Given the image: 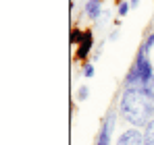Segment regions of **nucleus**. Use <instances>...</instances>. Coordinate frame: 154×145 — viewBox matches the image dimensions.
<instances>
[{
    "label": "nucleus",
    "mask_w": 154,
    "mask_h": 145,
    "mask_svg": "<svg viewBox=\"0 0 154 145\" xmlns=\"http://www.w3.org/2000/svg\"><path fill=\"white\" fill-rule=\"evenodd\" d=\"M92 44H94V37H92V33H90V31H85V33H83V37H81V42L77 44V58H79V60H83V58L90 54Z\"/></svg>",
    "instance_id": "39448f33"
},
{
    "label": "nucleus",
    "mask_w": 154,
    "mask_h": 145,
    "mask_svg": "<svg viewBox=\"0 0 154 145\" xmlns=\"http://www.w3.org/2000/svg\"><path fill=\"white\" fill-rule=\"evenodd\" d=\"M100 8H102V0H90V2L85 4V13H88L90 19H98Z\"/></svg>",
    "instance_id": "423d86ee"
},
{
    "label": "nucleus",
    "mask_w": 154,
    "mask_h": 145,
    "mask_svg": "<svg viewBox=\"0 0 154 145\" xmlns=\"http://www.w3.org/2000/svg\"><path fill=\"white\" fill-rule=\"evenodd\" d=\"M119 110L133 126H146L154 118V89L127 87L121 96Z\"/></svg>",
    "instance_id": "f257e3e1"
},
{
    "label": "nucleus",
    "mask_w": 154,
    "mask_h": 145,
    "mask_svg": "<svg viewBox=\"0 0 154 145\" xmlns=\"http://www.w3.org/2000/svg\"><path fill=\"white\" fill-rule=\"evenodd\" d=\"M144 145H154V118L144 129Z\"/></svg>",
    "instance_id": "0eeeda50"
},
{
    "label": "nucleus",
    "mask_w": 154,
    "mask_h": 145,
    "mask_svg": "<svg viewBox=\"0 0 154 145\" xmlns=\"http://www.w3.org/2000/svg\"><path fill=\"white\" fill-rule=\"evenodd\" d=\"M112 129H115V112L110 110L106 114V118L102 122V129L98 133V139H96V145H110V135H112Z\"/></svg>",
    "instance_id": "7ed1b4c3"
},
{
    "label": "nucleus",
    "mask_w": 154,
    "mask_h": 145,
    "mask_svg": "<svg viewBox=\"0 0 154 145\" xmlns=\"http://www.w3.org/2000/svg\"><path fill=\"white\" fill-rule=\"evenodd\" d=\"M81 37H83V33H81L79 29H73V31H71V42H73V44H79Z\"/></svg>",
    "instance_id": "6e6552de"
},
{
    "label": "nucleus",
    "mask_w": 154,
    "mask_h": 145,
    "mask_svg": "<svg viewBox=\"0 0 154 145\" xmlns=\"http://www.w3.org/2000/svg\"><path fill=\"white\" fill-rule=\"evenodd\" d=\"M129 4H131V6H137V4H140V0H131Z\"/></svg>",
    "instance_id": "ddd939ff"
},
{
    "label": "nucleus",
    "mask_w": 154,
    "mask_h": 145,
    "mask_svg": "<svg viewBox=\"0 0 154 145\" xmlns=\"http://www.w3.org/2000/svg\"><path fill=\"white\" fill-rule=\"evenodd\" d=\"M152 46H154V33H150V35L146 37V42H144V46H142V48H144L146 52H148V50L152 48Z\"/></svg>",
    "instance_id": "1a4fd4ad"
},
{
    "label": "nucleus",
    "mask_w": 154,
    "mask_h": 145,
    "mask_svg": "<svg viewBox=\"0 0 154 145\" xmlns=\"http://www.w3.org/2000/svg\"><path fill=\"white\" fill-rule=\"evenodd\" d=\"M83 69H85V71H83L85 77H94V67H92V64H85Z\"/></svg>",
    "instance_id": "9b49d317"
},
{
    "label": "nucleus",
    "mask_w": 154,
    "mask_h": 145,
    "mask_svg": "<svg viewBox=\"0 0 154 145\" xmlns=\"http://www.w3.org/2000/svg\"><path fill=\"white\" fill-rule=\"evenodd\" d=\"M125 83L129 87H150L154 89V72H152V64L148 60V52L142 48L137 58H135V64L129 69L127 77H125Z\"/></svg>",
    "instance_id": "f03ea898"
},
{
    "label": "nucleus",
    "mask_w": 154,
    "mask_h": 145,
    "mask_svg": "<svg viewBox=\"0 0 154 145\" xmlns=\"http://www.w3.org/2000/svg\"><path fill=\"white\" fill-rule=\"evenodd\" d=\"M129 8H131V4H129V2H121V6H119V15H121V17H125V15L129 13Z\"/></svg>",
    "instance_id": "9d476101"
},
{
    "label": "nucleus",
    "mask_w": 154,
    "mask_h": 145,
    "mask_svg": "<svg viewBox=\"0 0 154 145\" xmlns=\"http://www.w3.org/2000/svg\"><path fill=\"white\" fill-rule=\"evenodd\" d=\"M77 97H79V99L83 102V99L88 97V87H81V89H79V93H77Z\"/></svg>",
    "instance_id": "f8f14e48"
},
{
    "label": "nucleus",
    "mask_w": 154,
    "mask_h": 145,
    "mask_svg": "<svg viewBox=\"0 0 154 145\" xmlns=\"http://www.w3.org/2000/svg\"><path fill=\"white\" fill-rule=\"evenodd\" d=\"M117 145H144V133H140L137 129H129L119 137Z\"/></svg>",
    "instance_id": "20e7f679"
}]
</instances>
